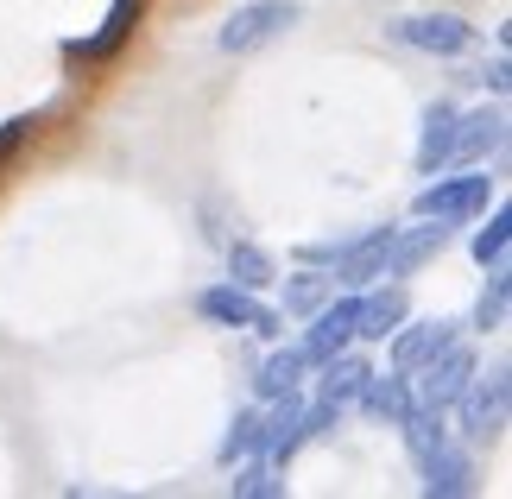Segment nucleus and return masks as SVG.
<instances>
[{"label": "nucleus", "instance_id": "17", "mask_svg": "<svg viewBox=\"0 0 512 499\" xmlns=\"http://www.w3.org/2000/svg\"><path fill=\"white\" fill-rule=\"evenodd\" d=\"M506 247H512V209L500 203L494 215H487V228H475L468 253H475V266H481V272H494V266H506Z\"/></svg>", "mask_w": 512, "mask_h": 499}, {"label": "nucleus", "instance_id": "21", "mask_svg": "<svg viewBox=\"0 0 512 499\" xmlns=\"http://www.w3.org/2000/svg\"><path fill=\"white\" fill-rule=\"evenodd\" d=\"M234 493H241V499H272V493H285L279 462H266V455H247V468L234 474Z\"/></svg>", "mask_w": 512, "mask_h": 499}, {"label": "nucleus", "instance_id": "3", "mask_svg": "<svg viewBox=\"0 0 512 499\" xmlns=\"http://www.w3.org/2000/svg\"><path fill=\"white\" fill-rule=\"evenodd\" d=\"M487 190H494V177L481 165H462L456 177H437L411 209H418V222H468V215L487 209Z\"/></svg>", "mask_w": 512, "mask_h": 499}, {"label": "nucleus", "instance_id": "24", "mask_svg": "<svg viewBox=\"0 0 512 499\" xmlns=\"http://www.w3.org/2000/svg\"><path fill=\"white\" fill-rule=\"evenodd\" d=\"M348 241H317V247H304V266H336Z\"/></svg>", "mask_w": 512, "mask_h": 499}, {"label": "nucleus", "instance_id": "13", "mask_svg": "<svg viewBox=\"0 0 512 499\" xmlns=\"http://www.w3.org/2000/svg\"><path fill=\"white\" fill-rule=\"evenodd\" d=\"M361 405H367V417H386V424H405V411L418 405L411 398V373H367V386H361Z\"/></svg>", "mask_w": 512, "mask_h": 499}, {"label": "nucleus", "instance_id": "11", "mask_svg": "<svg viewBox=\"0 0 512 499\" xmlns=\"http://www.w3.org/2000/svg\"><path fill=\"white\" fill-rule=\"evenodd\" d=\"M449 342H462V323H399L392 329V367L399 373H411V367H424L430 354H443Z\"/></svg>", "mask_w": 512, "mask_h": 499}, {"label": "nucleus", "instance_id": "1", "mask_svg": "<svg viewBox=\"0 0 512 499\" xmlns=\"http://www.w3.org/2000/svg\"><path fill=\"white\" fill-rule=\"evenodd\" d=\"M298 19H304V7H298V0H247V7H234V13L222 19L215 45H222L228 57H247V51L272 45L279 32H291Z\"/></svg>", "mask_w": 512, "mask_h": 499}, {"label": "nucleus", "instance_id": "6", "mask_svg": "<svg viewBox=\"0 0 512 499\" xmlns=\"http://www.w3.org/2000/svg\"><path fill=\"white\" fill-rule=\"evenodd\" d=\"M354 310H361V291H342L323 310H310V335H304L310 367H323V361H336V354L354 348Z\"/></svg>", "mask_w": 512, "mask_h": 499}, {"label": "nucleus", "instance_id": "20", "mask_svg": "<svg viewBox=\"0 0 512 499\" xmlns=\"http://www.w3.org/2000/svg\"><path fill=\"white\" fill-rule=\"evenodd\" d=\"M506 304H512V272H506V266H494V272H487V291H481L475 316H468V329H475V335L500 329V323H506Z\"/></svg>", "mask_w": 512, "mask_h": 499}, {"label": "nucleus", "instance_id": "9", "mask_svg": "<svg viewBox=\"0 0 512 499\" xmlns=\"http://www.w3.org/2000/svg\"><path fill=\"white\" fill-rule=\"evenodd\" d=\"M140 13H146V0H114L108 19H102V32H95V38H70L64 57H76V64H108V57H114V51H121L127 38H133Z\"/></svg>", "mask_w": 512, "mask_h": 499}, {"label": "nucleus", "instance_id": "2", "mask_svg": "<svg viewBox=\"0 0 512 499\" xmlns=\"http://www.w3.org/2000/svg\"><path fill=\"white\" fill-rule=\"evenodd\" d=\"M196 310H203V323L215 329H247V335H260V342H279L285 335V316L260 304L247 285H209L203 297H196Z\"/></svg>", "mask_w": 512, "mask_h": 499}, {"label": "nucleus", "instance_id": "8", "mask_svg": "<svg viewBox=\"0 0 512 499\" xmlns=\"http://www.w3.org/2000/svg\"><path fill=\"white\" fill-rule=\"evenodd\" d=\"M506 146V108H475L456 114V139H449V165H481Z\"/></svg>", "mask_w": 512, "mask_h": 499}, {"label": "nucleus", "instance_id": "5", "mask_svg": "<svg viewBox=\"0 0 512 499\" xmlns=\"http://www.w3.org/2000/svg\"><path fill=\"white\" fill-rule=\"evenodd\" d=\"M456 405H462V436H468V443H487V436H500V430H506V405H512V379H506V367H494L487 379L475 373V379L462 386Z\"/></svg>", "mask_w": 512, "mask_h": 499}, {"label": "nucleus", "instance_id": "22", "mask_svg": "<svg viewBox=\"0 0 512 499\" xmlns=\"http://www.w3.org/2000/svg\"><path fill=\"white\" fill-rule=\"evenodd\" d=\"M468 83H481V89L506 95V83H512V64H506V51H500V57H494V64H487V70H475V76H468Z\"/></svg>", "mask_w": 512, "mask_h": 499}, {"label": "nucleus", "instance_id": "7", "mask_svg": "<svg viewBox=\"0 0 512 499\" xmlns=\"http://www.w3.org/2000/svg\"><path fill=\"white\" fill-rule=\"evenodd\" d=\"M392 38L411 45V51H430V57H462L468 45H475V26L456 19V13H418V19H399Z\"/></svg>", "mask_w": 512, "mask_h": 499}, {"label": "nucleus", "instance_id": "10", "mask_svg": "<svg viewBox=\"0 0 512 499\" xmlns=\"http://www.w3.org/2000/svg\"><path fill=\"white\" fill-rule=\"evenodd\" d=\"M411 462H418V474H424V493H430V499H462L468 487H475V462H468V449H449V443H437V449L411 455Z\"/></svg>", "mask_w": 512, "mask_h": 499}, {"label": "nucleus", "instance_id": "15", "mask_svg": "<svg viewBox=\"0 0 512 499\" xmlns=\"http://www.w3.org/2000/svg\"><path fill=\"white\" fill-rule=\"evenodd\" d=\"M449 139H456V102L424 108V146H418V171H443L449 165Z\"/></svg>", "mask_w": 512, "mask_h": 499}, {"label": "nucleus", "instance_id": "18", "mask_svg": "<svg viewBox=\"0 0 512 499\" xmlns=\"http://www.w3.org/2000/svg\"><path fill=\"white\" fill-rule=\"evenodd\" d=\"M304 373H310V354H304V342H298V348H285V354H272V361L260 367V398L298 392V386H304Z\"/></svg>", "mask_w": 512, "mask_h": 499}, {"label": "nucleus", "instance_id": "19", "mask_svg": "<svg viewBox=\"0 0 512 499\" xmlns=\"http://www.w3.org/2000/svg\"><path fill=\"white\" fill-rule=\"evenodd\" d=\"M329 297H336V278L329 272H298V278H285V316H310V310H323Z\"/></svg>", "mask_w": 512, "mask_h": 499}, {"label": "nucleus", "instance_id": "16", "mask_svg": "<svg viewBox=\"0 0 512 499\" xmlns=\"http://www.w3.org/2000/svg\"><path fill=\"white\" fill-rule=\"evenodd\" d=\"M228 285L266 291V285H279V266H272V253H266V247H253V241H228Z\"/></svg>", "mask_w": 512, "mask_h": 499}, {"label": "nucleus", "instance_id": "14", "mask_svg": "<svg viewBox=\"0 0 512 499\" xmlns=\"http://www.w3.org/2000/svg\"><path fill=\"white\" fill-rule=\"evenodd\" d=\"M367 361H348V354H336V361H323V379H317V398H329L336 411L361 405V386H367Z\"/></svg>", "mask_w": 512, "mask_h": 499}, {"label": "nucleus", "instance_id": "23", "mask_svg": "<svg viewBox=\"0 0 512 499\" xmlns=\"http://www.w3.org/2000/svg\"><path fill=\"white\" fill-rule=\"evenodd\" d=\"M32 127H38V114H19V121H7V127H0V152H13Z\"/></svg>", "mask_w": 512, "mask_h": 499}, {"label": "nucleus", "instance_id": "12", "mask_svg": "<svg viewBox=\"0 0 512 499\" xmlns=\"http://www.w3.org/2000/svg\"><path fill=\"white\" fill-rule=\"evenodd\" d=\"M405 323V291L399 285H380L367 291L361 285V310H354V342H386L392 329Z\"/></svg>", "mask_w": 512, "mask_h": 499}, {"label": "nucleus", "instance_id": "4", "mask_svg": "<svg viewBox=\"0 0 512 499\" xmlns=\"http://www.w3.org/2000/svg\"><path fill=\"white\" fill-rule=\"evenodd\" d=\"M475 379V348L468 342H449L443 354H430L424 367H411V398L424 411H449L462 398V386Z\"/></svg>", "mask_w": 512, "mask_h": 499}]
</instances>
